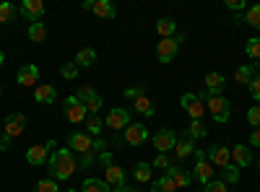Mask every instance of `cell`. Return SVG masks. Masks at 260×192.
I'll return each mask as SVG.
<instances>
[{"label":"cell","instance_id":"22","mask_svg":"<svg viewBox=\"0 0 260 192\" xmlns=\"http://www.w3.org/2000/svg\"><path fill=\"white\" fill-rule=\"evenodd\" d=\"M167 177H172L175 187H187V184L192 182V174H190V172H185V169H182V166H177V164L167 172Z\"/></svg>","mask_w":260,"mask_h":192},{"label":"cell","instance_id":"5","mask_svg":"<svg viewBox=\"0 0 260 192\" xmlns=\"http://www.w3.org/2000/svg\"><path fill=\"white\" fill-rule=\"evenodd\" d=\"M206 159H208L211 166L226 169V166L232 164V148H226V145H211L208 153H206Z\"/></svg>","mask_w":260,"mask_h":192},{"label":"cell","instance_id":"56","mask_svg":"<svg viewBox=\"0 0 260 192\" xmlns=\"http://www.w3.org/2000/svg\"><path fill=\"white\" fill-rule=\"evenodd\" d=\"M257 169H260V166H257Z\"/></svg>","mask_w":260,"mask_h":192},{"label":"cell","instance_id":"38","mask_svg":"<svg viewBox=\"0 0 260 192\" xmlns=\"http://www.w3.org/2000/svg\"><path fill=\"white\" fill-rule=\"evenodd\" d=\"M16 16V8L11 3H0V24H8V21H13Z\"/></svg>","mask_w":260,"mask_h":192},{"label":"cell","instance_id":"36","mask_svg":"<svg viewBox=\"0 0 260 192\" xmlns=\"http://www.w3.org/2000/svg\"><path fill=\"white\" fill-rule=\"evenodd\" d=\"M203 192H229V184L224 179H211L208 184H203Z\"/></svg>","mask_w":260,"mask_h":192},{"label":"cell","instance_id":"4","mask_svg":"<svg viewBox=\"0 0 260 192\" xmlns=\"http://www.w3.org/2000/svg\"><path fill=\"white\" fill-rule=\"evenodd\" d=\"M192 177L198 179L201 184H208L213 179V166L208 164L203 151H195V169H192Z\"/></svg>","mask_w":260,"mask_h":192},{"label":"cell","instance_id":"55","mask_svg":"<svg viewBox=\"0 0 260 192\" xmlns=\"http://www.w3.org/2000/svg\"><path fill=\"white\" fill-rule=\"evenodd\" d=\"M0 96H3V89H0Z\"/></svg>","mask_w":260,"mask_h":192},{"label":"cell","instance_id":"29","mask_svg":"<svg viewBox=\"0 0 260 192\" xmlns=\"http://www.w3.org/2000/svg\"><path fill=\"white\" fill-rule=\"evenodd\" d=\"M151 192H177L175 182H172V177H161V179H154L151 182Z\"/></svg>","mask_w":260,"mask_h":192},{"label":"cell","instance_id":"21","mask_svg":"<svg viewBox=\"0 0 260 192\" xmlns=\"http://www.w3.org/2000/svg\"><path fill=\"white\" fill-rule=\"evenodd\" d=\"M175 153H177V161H185L190 153H195V145H192V138L185 133L182 138H177V145H175Z\"/></svg>","mask_w":260,"mask_h":192},{"label":"cell","instance_id":"15","mask_svg":"<svg viewBox=\"0 0 260 192\" xmlns=\"http://www.w3.org/2000/svg\"><path fill=\"white\" fill-rule=\"evenodd\" d=\"M68 143H71V148H73L76 153H89L91 148H94V140H91L89 133H73Z\"/></svg>","mask_w":260,"mask_h":192},{"label":"cell","instance_id":"19","mask_svg":"<svg viewBox=\"0 0 260 192\" xmlns=\"http://www.w3.org/2000/svg\"><path fill=\"white\" fill-rule=\"evenodd\" d=\"M232 161H234V166H250L252 164V151L247 145H234L232 148Z\"/></svg>","mask_w":260,"mask_h":192},{"label":"cell","instance_id":"6","mask_svg":"<svg viewBox=\"0 0 260 192\" xmlns=\"http://www.w3.org/2000/svg\"><path fill=\"white\" fill-rule=\"evenodd\" d=\"M146 138H148V130H146V125H141V122H130L125 127V135H122V140L127 145H143Z\"/></svg>","mask_w":260,"mask_h":192},{"label":"cell","instance_id":"18","mask_svg":"<svg viewBox=\"0 0 260 192\" xmlns=\"http://www.w3.org/2000/svg\"><path fill=\"white\" fill-rule=\"evenodd\" d=\"M55 99H57L55 86H50V83H39L37 91H34V101H37V104H52Z\"/></svg>","mask_w":260,"mask_h":192},{"label":"cell","instance_id":"10","mask_svg":"<svg viewBox=\"0 0 260 192\" xmlns=\"http://www.w3.org/2000/svg\"><path fill=\"white\" fill-rule=\"evenodd\" d=\"M175 145H177V135H175V130H167V127H161V130L154 135V148H156L159 153L172 151Z\"/></svg>","mask_w":260,"mask_h":192},{"label":"cell","instance_id":"51","mask_svg":"<svg viewBox=\"0 0 260 192\" xmlns=\"http://www.w3.org/2000/svg\"><path fill=\"white\" fill-rule=\"evenodd\" d=\"M104 148H107V143H104L102 138H96V140H94V148H91V151H96V153H102V151H104Z\"/></svg>","mask_w":260,"mask_h":192},{"label":"cell","instance_id":"49","mask_svg":"<svg viewBox=\"0 0 260 192\" xmlns=\"http://www.w3.org/2000/svg\"><path fill=\"white\" fill-rule=\"evenodd\" d=\"M99 161L104 164V169H107V166H112V153H107V151H102V153H99Z\"/></svg>","mask_w":260,"mask_h":192},{"label":"cell","instance_id":"26","mask_svg":"<svg viewBox=\"0 0 260 192\" xmlns=\"http://www.w3.org/2000/svg\"><path fill=\"white\" fill-rule=\"evenodd\" d=\"M81 192H112V189H110V184H107L104 179H94V177H89V179H83Z\"/></svg>","mask_w":260,"mask_h":192},{"label":"cell","instance_id":"1","mask_svg":"<svg viewBox=\"0 0 260 192\" xmlns=\"http://www.w3.org/2000/svg\"><path fill=\"white\" fill-rule=\"evenodd\" d=\"M47 166H50L52 179L57 182V179H71V177L76 174V169H78V161H76L73 151H68V148H60V151H55V153L50 156Z\"/></svg>","mask_w":260,"mask_h":192},{"label":"cell","instance_id":"14","mask_svg":"<svg viewBox=\"0 0 260 192\" xmlns=\"http://www.w3.org/2000/svg\"><path fill=\"white\" fill-rule=\"evenodd\" d=\"M203 83H206V91H208L211 96H221V91L226 89V78H224L221 73H208V75L203 78Z\"/></svg>","mask_w":260,"mask_h":192},{"label":"cell","instance_id":"41","mask_svg":"<svg viewBox=\"0 0 260 192\" xmlns=\"http://www.w3.org/2000/svg\"><path fill=\"white\" fill-rule=\"evenodd\" d=\"M102 104H104V99H102V96L96 94V96H91L89 101H86L83 106H86V112H89V114H96V112L102 109Z\"/></svg>","mask_w":260,"mask_h":192},{"label":"cell","instance_id":"32","mask_svg":"<svg viewBox=\"0 0 260 192\" xmlns=\"http://www.w3.org/2000/svg\"><path fill=\"white\" fill-rule=\"evenodd\" d=\"M245 52H247L250 60H260V36H250V39H247Z\"/></svg>","mask_w":260,"mask_h":192},{"label":"cell","instance_id":"3","mask_svg":"<svg viewBox=\"0 0 260 192\" xmlns=\"http://www.w3.org/2000/svg\"><path fill=\"white\" fill-rule=\"evenodd\" d=\"M180 104H182V109L190 114V120H203V114H206V104L201 101L198 94H182Z\"/></svg>","mask_w":260,"mask_h":192},{"label":"cell","instance_id":"43","mask_svg":"<svg viewBox=\"0 0 260 192\" xmlns=\"http://www.w3.org/2000/svg\"><path fill=\"white\" fill-rule=\"evenodd\" d=\"M94 151H89V153H81V161H78V169H89L91 164H94Z\"/></svg>","mask_w":260,"mask_h":192},{"label":"cell","instance_id":"16","mask_svg":"<svg viewBox=\"0 0 260 192\" xmlns=\"http://www.w3.org/2000/svg\"><path fill=\"white\" fill-rule=\"evenodd\" d=\"M104 182L107 184H112V187H125V182H127V174H125V169L122 166H107L104 169Z\"/></svg>","mask_w":260,"mask_h":192},{"label":"cell","instance_id":"52","mask_svg":"<svg viewBox=\"0 0 260 192\" xmlns=\"http://www.w3.org/2000/svg\"><path fill=\"white\" fill-rule=\"evenodd\" d=\"M112 192H136V189H130V187H127V184H125V187H115V189H112Z\"/></svg>","mask_w":260,"mask_h":192},{"label":"cell","instance_id":"33","mask_svg":"<svg viewBox=\"0 0 260 192\" xmlns=\"http://www.w3.org/2000/svg\"><path fill=\"white\" fill-rule=\"evenodd\" d=\"M83 122H86V127H89V135H102V125H104V122H102L96 114H86Z\"/></svg>","mask_w":260,"mask_h":192},{"label":"cell","instance_id":"42","mask_svg":"<svg viewBox=\"0 0 260 192\" xmlns=\"http://www.w3.org/2000/svg\"><path fill=\"white\" fill-rule=\"evenodd\" d=\"M60 75L68 78V81H73V78L78 75V65H76V62H65V65L60 68Z\"/></svg>","mask_w":260,"mask_h":192},{"label":"cell","instance_id":"40","mask_svg":"<svg viewBox=\"0 0 260 192\" xmlns=\"http://www.w3.org/2000/svg\"><path fill=\"white\" fill-rule=\"evenodd\" d=\"M91 96H96V91H94L91 86H86V83H83V86H78V91H76V99H78L81 104H86V101H89Z\"/></svg>","mask_w":260,"mask_h":192},{"label":"cell","instance_id":"28","mask_svg":"<svg viewBox=\"0 0 260 192\" xmlns=\"http://www.w3.org/2000/svg\"><path fill=\"white\" fill-rule=\"evenodd\" d=\"M136 109L143 114V117H154V112H156V106H154V101H151L146 94L143 96H138L136 99Z\"/></svg>","mask_w":260,"mask_h":192},{"label":"cell","instance_id":"25","mask_svg":"<svg viewBox=\"0 0 260 192\" xmlns=\"http://www.w3.org/2000/svg\"><path fill=\"white\" fill-rule=\"evenodd\" d=\"M156 31H159V36L161 39H172V36H175V31H177V24H175V21H172V18H159L156 21Z\"/></svg>","mask_w":260,"mask_h":192},{"label":"cell","instance_id":"20","mask_svg":"<svg viewBox=\"0 0 260 192\" xmlns=\"http://www.w3.org/2000/svg\"><path fill=\"white\" fill-rule=\"evenodd\" d=\"M91 11H94L99 18H104V21H110V18H115V16H117V8L110 3V0H94Z\"/></svg>","mask_w":260,"mask_h":192},{"label":"cell","instance_id":"7","mask_svg":"<svg viewBox=\"0 0 260 192\" xmlns=\"http://www.w3.org/2000/svg\"><path fill=\"white\" fill-rule=\"evenodd\" d=\"M177 52H180V42L172 36V39H161L159 45H156V57H159V62H172L177 57Z\"/></svg>","mask_w":260,"mask_h":192},{"label":"cell","instance_id":"30","mask_svg":"<svg viewBox=\"0 0 260 192\" xmlns=\"http://www.w3.org/2000/svg\"><path fill=\"white\" fill-rule=\"evenodd\" d=\"M151 172H154V166L146 164V161H141V164H136V172H133V177H136L138 182H151Z\"/></svg>","mask_w":260,"mask_h":192},{"label":"cell","instance_id":"9","mask_svg":"<svg viewBox=\"0 0 260 192\" xmlns=\"http://www.w3.org/2000/svg\"><path fill=\"white\" fill-rule=\"evenodd\" d=\"M55 145V140H50L47 145H31L29 151H26V161L31 164V166H42V164H47L50 161V148Z\"/></svg>","mask_w":260,"mask_h":192},{"label":"cell","instance_id":"17","mask_svg":"<svg viewBox=\"0 0 260 192\" xmlns=\"http://www.w3.org/2000/svg\"><path fill=\"white\" fill-rule=\"evenodd\" d=\"M16 81L21 83V86H39V68L37 65H24L18 70Z\"/></svg>","mask_w":260,"mask_h":192},{"label":"cell","instance_id":"45","mask_svg":"<svg viewBox=\"0 0 260 192\" xmlns=\"http://www.w3.org/2000/svg\"><path fill=\"white\" fill-rule=\"evenodd\" d=\"M250 94H252L255 101H260V75H255V78L250 81Z\"/></svg>","mask_w":260,"mask_h":192},{"label":"cell","instance_id":"11","mask_svg":"<svg viewBox=\"0 0 260 192\" xmlns=\"http://www.w3.org/2000/svg\"><path fill=\"white\" fill-rule=\"evenodd\" d=\"M26 130V114H21V112H13V114H8L6 117V135L8 138H16V135H21Z\"/></svg>","mask_w":260,"mask_h":192},{"label":"cell","instance_id":"44","mask_svg":"<svg viewBox=\"0 0 260 192\" xmlns=\"http://www.w3.org/2000/svg\"><path fill=\"white\" fill-rule=\"evenodd\" d=\"M122 94H125V99H133V101H136L138 96H143V86H130V89H125Z\"/></svg>","mask_w":260,"mask_h":192},{"label":"cell","instance_id":"53","mask_svg":"<svg viewBox=\"0 0 260 192\" xmlns=\"http://www.w3.org/2000/svg\"><path fill=\"white\" fill-rule=\"evenodd\" d=\"M3 62H6V55H3V50H0V65H3Z\"/></svg>","mask_w":260,"mask_h":192},{"label":"cell","instance_id":"35","mask_svg":"<svg viewBox=\"0 0 260 192\" xmlns=\"http://www.w3.org/2000/svg\"><path fill=\"white\" fill-rule=\"evenodd\" d=\"M151 166H154V169H161V172L167 174V172H169V169L175 166V164H172V159H169L167 153H159V156L154 159V164H151Z\"/></svg>","mask_w":260,"mask_h":192},{"label":"cell","instance_id":"23","mask_svg":"<svg viewBox=\"0 0 260 192\" xmlns=\"http://www.w3.org/2000/svg\"><path fill=\"white\" fill-rule=\"evenodd\" d=\"M255 73H257V62H252V65H240L234 70V81L237 83H247L250 86V81L255 78Z\"/></svg>","mask_w":260,"mask_h":192},{"label":"cell","instance_id":"34","mask_svg":"<svg viewBox=\"0 0 260 192\" xmlns=\"http://www.w3.org/2000/svg\"><path fill=\"white\" fill-rule=\"evenodd\" d=\"M242 21H245V24H250V26H255V29H260V3H257V6H252Z\"/></svg>","mask_w":260,"mask_h":192},{"label":"cell","instance_id":"37","mask_svg":"<svg viewBox=\"0 0 260 192\" xmlns=\"http://www.w3.org/2000/svg\"><path fill=\"white\" fill-rule=\"evenodd\" d=\"M224 182H226V184H237V182H240V166H232V164H229V166L224 169Z\"/></svg>","mask_w":260,"mask_h":192},{"label":"cell","instance_id":"46","mask_svg":"<svg viewBox=\"0 0 260 192\" xmlns=\"http://www.w3.org/2000/svg\"><path fill=\"white\" fill-rule=\"evenodd\" d=\"M247 120H250V125L260 127V106H252V109L247 112Z\"/></svg>","mask_w":260,"mask_h":192},{"label":"cell","instance_id":"47","mask_svg":"<svg viewBox=\"0 0 260 192\" xmlns=\"http://www.w3.org/2000/svg\"><path fill=\"white\" fill-rule=\"evenodd\" d=\"M226 8L229 11H242L245 8V0H226Z\"/></svg>","mask_w":260,"mask_h":192},{"label":"cell","instance_id":"24","mask_svg":"<svg viewBox=\"0 0 260 192\" xmlns=\"http://www.w3.org/2000/svg\"><path fill=\"white\" fill-rule=\"evenodd\" d=\"M73 62H76L78 68H91L94 62H96V52L91 47H83V50H78V55H76Z\"/></svg>","mask_w":260,"mask_h":192},{"label":"cell","instance_id":"8","mask_svg":"<svg viewBox=\"0 0 260 192\" xmlns=\"http://www.w3.org/2000/svg\"><path fill=\"white\" fill-rule=\"evenodd\" d=\"M62 112H65V117H68L71 122H83L86 120V114H89V112H86V106L76 99V96H68V99H65V106H62Z\"/></svg>","mask_w":260,"mask_h":192},{"label":"cell","instance_id":"50","mask_svg":"<svg viewBox=\"0 0 260 192\" xmlns=\"http://www.w3.org/2000/svg\"><path fill=\"white\" fill-rule=\"evenodd\" d=\"M250 145H260V127H255L250 133Z\"/></svg>","mask_w":260,"mask_h":192},{"label":"cell","instance_id":"39","mask_svg":"<svg viewBox=\"0 0 260 192\" xmlns=\"http://www.w3.org/2000/svg\"><path fill=\"white\" fill-rule=\"evenodd\" d=\"M34 192H60V187L55 179H42V182H37Z\"/></svg>","mask_w":260,"mask_h":192},{"label":"cell","instance_id":"27","mask_svg":"<svg viewBox=\"0 0 260 192\" xmlns=\"http://www.w3.org/2000/svg\"><path fill=\"white\" fill-rule=\"evenodd\" d=\"M185 133H187L192 140H195V138H206V135H208V127H206L203 120H190V125H187Z\"/></svg>","mask_w":260,"mask_h":192},{"label":"cell","instance_id":"12","mask_svg":"<svg viewBox=\"0 0 260 192\" xmlns=\"http://www.w3.org/2000/svg\"><path fill=\"white\" fill-rule=\"evenodd\" d=\"M104 125H110L112 130H125V127L130 125V114H127V109H122V106H115V109H110V114H107Z\"/></svg>","mask_w":260,"mask_h":192},{"label":"cell","instance_id":"31","mask_svg":"<svg viewBox=\"0 0 260 192\" xmlns=\"http://www.w3.org/2000/svg\"><path fill=\"white\" fill-rule=\"evenodd\" d=\"M29 39H31V42H45V39H47V26L42 24V21L31 24V26H29Z\"/></svg>","mask_w":260,"mask_h":192},{"label":"cell","instance_id":"13","mask_svg":"<svg viewBox=\"0 0 260 192\" xmlns=\"http://www.w3.org/2000/svg\"><path fill=\"white\" fill-rule=\"evenodd\" d=\"M45 3H42V0H24V3H21V13L26 16V21H42V16H45Z\"/></svg>","mask_w":260,"mask_h":192},{"label":"cell","instance_id":"48","mask_svg":"<svg viewBox=\"0 0 260 192\" xmlns=\"http://www.w3.org/2000/svg\"><path fill=\"white\" fill-rule=\"evenodd\" d=\"M11 143H13V138H8L3 133V135H0V151H11Z\"/></svg>","mask_w":260,"mask_h":192},{"label":"cell","instance_id":"54","mask_svg":"<svg viewBox=\"0 0 260 192\" xmlns=\"http://www.w3.org/2000/svg\"><path fill=\"white\" fill-rule=\"evenodd\" d=\"M65 192H76V189H71V187H68V189H65Z\"/></svg>","mask_w":260,"mask_h":192},{"label":"cell","instance_id":"2","mask_svg":"<svg viewBox=\"0 0 260 192\" xmlns=\"http://www.w3.org/2000/svg\"><path fill=\"white\" fill-rule=\"evenodd\" d=\"M201 96V101H206V112L216 120V122H229V117H232V104H229V99L221 94V96H211L208 91H203V94H198Z\"/></svg>","mask_w":260,"mask_h":192}]
</instances>
